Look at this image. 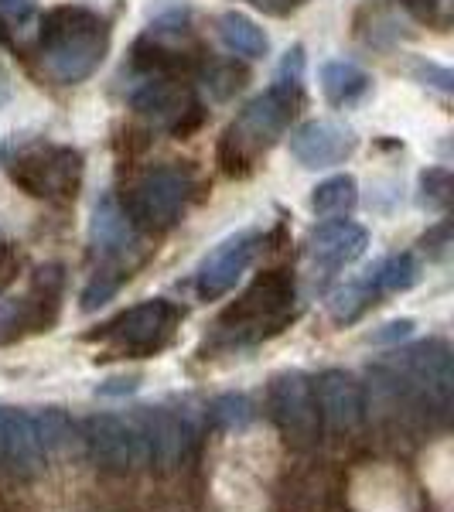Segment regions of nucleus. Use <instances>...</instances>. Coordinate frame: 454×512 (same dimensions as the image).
I'll list each match as a JSON object with an SVG mask.
<instances>
[{"instance_id":"aec40b11","label":"nucleus","mask_w":454,"mask_h":512,"mask_svg":"<svg viewBox=\"0 0 454 512\" xmlns=\"http://www.w3.org/2000/svg\"><path fill=\"white\" fill-rule=\"evenodd\" d=\"M219 28V38L229 52L243 55V59H263L270 52V38L263 35V28L257 21H250L246 14L239 11H226L222 18L216 21Z\"/></svg>"},{"instance_id":"5701e85b","label":"nucleus","mask_w":454,"mask_h":512,"mask_svg":"<svg viewBox=\"0 0 454 512\" xmlns=\"http://www.w3.org/2000/svg\"><path fill=\"white\" fill-rule=\"evenodd\" d=\"M359 202V185L352 175H335V178H325L321 185L315 188L311 195V209L325 219H335V216H345L352 212Z\"/></svg>"},{"instance_id":"9b49d317","label":"nucleus","mask_w":454,"mask_h":512,"mask_svg":"<svg viewBox=\"0 0 454 512\" xmlns=\"http://www.w3.org/2000/svg\"><path fill=\"white\" fill-rule=\"evenodd\" d=\"M257 250H260L257 233H236V236H229L226 243H219L195 270L198 297H202V301H216V297L233 291L239 284V277L250 270Z\"/></svg>"},{"instance_id":"412c9836","label":"nucleus","mask_w":454,"mask_h":512,"mask_svg":"<svg viewBox=\"0 0 454 512\" xmlns=\"http://www.w3.org/2000/svg\"><path fill=\"white\" fill-rule=\"evenodd\" d=\"M376 301H379V294H376L373 280H369V270H366L362 277L335 287L332 297H328V311H332V318L338 321V325H349V321H356L362 311Z\"/></svg>"},{"instance_id":"c85d7f7f","label":"nucleus","mask_w":454,"mask_h":512,"mask_svg":"<svg viewBox=\"0 0 454 512\" xmlns=\"http://www.w3.org/2000/svg\"><path fill=\"white\" fill-rule=\"evenodd\" d=\"M123 277H130V274H123V270H103V274H96L93 280H89L86 291H82V311L103 308V304L120 291Z\"/></svg>"},{"instance_id":"39448f33","label":"nucleus","mask_w":454,"mask_h":512,"mask_svg":"<svg viewBox=\"0 0 454 512\" xmlns=\"http://www.w3.org/2000/svg\"><path fill=\"white\" fill-rule=\"evenodd\" d=\"M86 161L69 144H28L7 158V175L24 195L45 202H72L82 185Z\"/></svg>"},{"instance_id":"7c9ffc66","label":"nucleus","mask_w":454,"mask_h":512,"mask_svg":"<svg viewBox=\"0 0 454 512\" xmlns=\"http://www.w3.org/2000/svg\"><path fill=\"white\" fill-rule=\"evenodd\" d=\"M246 4H253L257 11L270 14V18H287V14L301 11L308 0H246Z\"/></svg>"},{"instance_id":"c9c22d12","label":"nucleus","mask_w":454,"mask_h":512,"mask_svg":"<svg viewBox=\"0 0 454 512\" xmlns=\"http://www.w3.org/2000/svg\"><path fill=\"white\" fill-rule=\"evenodd\" d=\"M420 79H427L431 86L437 89H444V93H451V72L448 69H441V65H420Z\"/></svg>"},{"instance_id":"bb28decb","label":"nucleus","mask_w":454,"mask_h":512,"mask_svg":"<svg viewBox=\"0 0 454 512\" xmlns=\"http://www.w3.org/2000/svg\"><path fill=\"white\" fill-rule=\"evenodd\" d=\"M212 417L226 431H243V427L253 424V403L243 393H226L212 403Z\"/></svg>"},{"instance_id":"f8f14e48","label":"nucleus","mask_w":454,"mask_h":512,"mask_svg":"<svg viewBox=\"0 0 454 512\" xmlns=\"http://www.w3.org/2000/svg\"><path fill=\"white\" fill-rule=\"evenodd\" d=\"M359 137L338 120H308L291 134V154L301 168H335L356 154Z\"/></svg>"},{"instance_id":"cd10ccee","label":"nucleus","mask_w":454,"mask_h":512,"mask_svg":"<svg viewBox=\"0 0 454 512\" xmlns=\"http://www.w3.org/2000/svg\"><path fill=\"white\" fill-rule=\"evenodd\" d=\"M420 202L437 212L448 209V202H451V171L448 168H427L424 175H420Z\"/></svg>"},{"instance_id":"72a5a7b5","label":"nucleus","mask_w":454,"mask_h":512,"mask_svg":"<svg viewBox=\"0 0 454 512\" xmlns=\"http://www.w3.org/2000/svg\"><path fill=\"white\" fill-rule=\"evenodd\" d=\"M448 236H451V229H448V222H441V226H434L431 233L424 236V250L437 256L441 260L444 253H448Z\"/></svg>"},{"instance_id":"f3484780","label":"nucleus","mask_w":454,"mask_h":512,"mask_svg":"<svg viewBox=\"0 0 454 512\" xmlns=\"http://www.w3.org/2000/svg\"><path fill=\"white\" fill-rule=\"evenodd\" d=\"M315 400H318V414L328 420L338 431H349L362 420V390L359 383L342 369H328L325 376H318L315 383Z\"/></svg>"},{"instance_id":"2f4dec72","label":"nucleus","mask_w":454,"mask_h":512,"mask_svg":"<svg viewBox=\"0 0 454 512\" xmlns=\"http://www.w3.org/2000/svg\"><path fill=\"white\" fill-rule=\"evenodd\" d=\"M14 274H18V253H14L11 239L0 236V291L11 284Z\"/></svg>"},{"instance_id":"f257e3e1","label":"nucleus","mask_w":454,"mask_h":512,"mask_svg":"<svg viewBox=\"0 0 454 512\" xmlns=\"http://www.w3.org/2000/svg\"><path fill=\"white\" fill-rule=\"evenodd\" d=\"M110 52V24L89 7H52L38 21V65L59 86L86 82Z\"/></svg>"},{"instance_id":"20e7f679","label":"nucleus","mask_w":454,"mask_h":512,"mask_svg":"<svg viewBox=\"0 0 454 512\" xmlns=\"http://www.w3.org/2000/svg\"><path fill=\"white\" fill-rule=\"evenodd\" d=\"M181 328V308L168 297L140 301L134 308L120 311L106 325L86 335L89 345H96V359H151L171 349Z\"/></svg>"},{"instance_id":"473e14b6","label":"nucleus","mask_w":454,"mask_h":512,"mask_svg":"<svg viewBox=\"0 0 454 512\" xmlns=\"http://www.w3.org/2000/svg\"><path fill=\"white\" fill-rule=\"evenodd\" d=\"M400 4H403V11H410L417 21L434 24V21H437V14H441V4H444V0H400Z\"/></svg>"},{"instance_id":"b1692460","label":"nucleus","mask_w":454,"mask_h":512,"mask_svg":"<svg viewBox=\"0 0 454 512\" xmlns=\"http://www.w3.org/2000/svg\"><path fill=\"white\" fill-rule=\"evenodd\" d=\"M202 86L216 103H226V99H233L246 86V69L233 59H216L202 69Z\"/></svg>"},{"instance_id":"7ed1b4c3","label":"nucleus","mask_w":454,"mask_h":512,"mask_svg":"<svg viewBox=\"0 0 454 512\" xmlns=\"http://www.w3.org/2000/svg\"><path fill=\"white\" fill-rule=\"evenodd\" d=\"M297 287L287 270H267L236 297L216 321L212 345L216 349H246L260 345L263 338H274L294 321Z\"/></svg>"},{"instance_id":"4be33fe9","label":"nucleus","mask_w":454,"mask_h":512,"mask_svg":"<svg viewBox=\"0 0 454 512\" xmlns=\"http://www.w3.org/2000/svg\"><path fill=\"white\" fill-rule=\"evenodd\" d=\"M369 280H373L376 294L386 297V294H403L420 280V267L410 253H396V256H386L379 260L373 270H369Z\"/></svg>"},{"instance_id":"f03ea898","label":"nucleus","mask_w":454,"mask_h":512,"mask_svg":"<svg viewBox=\"0 0 454 512\" xmlns=\"http://www.w3.org/2000/svg\"><path fill=\"white\" fill-rule=\"evenodd\" d=\"M301 99H304V86H291V82H277V79L267 93L253 96L239 110V117L222 130L216 144L219 168L229 178H250L263 154L291 127Z\"/></svg>"},{"instance_id":"393cba45","label":"nucleus","mask_w":454,"mask_h":512,"mask_svg":"<svg viewBox=\"0 0 454 512\" xmlns=\"http://www.w3.org/2000/svg\"><path fill=\"white\" fill-rule=\"evenodd\" d=\"M31 417H35L38 444H41V451H45V454L59 451V448H65V444L72 441V424H69V417H65L62 410L45 407V410H35Z\"/></svg>"},{"instance_id":"dca6fc26","label":"nucleus","mask_w":454,"mask_h":512,"mask_svg":"<svg viewBox=\"0 0 454 512\" xmlns=\"http://www.w3.org/2000/svg\"><path fill=\"white\" fill-rule=\"evenodd\" d=\"M134 420L140 424V431H144L147 444H151V461H161V465L178 461L195 437L192 417L168 407H140Z\"/></svg>"},{"instance_id":"a878e982","label":"nucleus","mask_w":454,"mask_h":512,"mask_svg":"<svg viewBox=\"0 0 454 512\" xmlns=\"http://www.w3.org/2000/svg\"><path fill=\"white\" fill-rule=\"evenodd\" d=\"M35 21V0H0V41L14 45Z\"/></svg>"},{"instance_id":"423d86ee","label":"nucleus","mask_w":454,"mask_h":512,"mask_svg":"<svg viewBox=\"0 0 454 512\" xmlns=\"http://www.w3.org/2000/svg\"><path fill=\"white\" fill-rule=\"evenodd\" d=\"M195 175L181 164H161V168L144 171L123 195V212L130 216L137 229H171L181 219L185 205L192 202Z\"/></svg>"},{"instance_id":"0eeeda50","label":"nucleus","mask_w":454,"mask_h":512,"mask_svg":"<svg viewBox=\"0 0 454 512\" xmlns=\"http://www.w3.org/2000/svg\"><path fill=\"white\" fill-rule=\"evenodd\" d=\"M62 294L65 274L59 263L38 267L18 297L0 301V345H14L31 335L52 332L62 315Z\"/></svg>"},{"instance_id":"2eb2a0df","label":"nucleus","mask_w":454,"mask_h":512,"mask_svg":"<svg viewBox=\"0 0 454 512\" xmlns=\"http://www.w3.org/2000/svg\"><path fill=\"white\" fill-rule=\"evenodd\" d=\"M369 246V236L359 222L349 219H332L321 222L315 233L308 236V260L315 263V270H342L349 263H356Z\"/></svg>"},{"instance_id":"1a4fd4ad","label":"nucleus","mask_w":454,"mask_h":512,"mask_svg":"<svg viewBox=\"0 0 454 512\" xmlns=\"http://www.w3.org/2000/svg\"><path fill=\"white\" fill-rule=\"evenodd\" d=\"M82 441H86V448L93 451L96 461L113 468H140L151 461V444H147L134 417H89L82 424Z\"/></svg>"},{"instance_id":"ddd939ff","label":"nucleus","mask_w":454,"mask_h":512,"mask_svg":"<svg viewBox=\"0 0 454 512\" xmlns=\"http://www.w3.org/2000/svg\"><path fill=\"white\" fill-rule=\"evenodd\" d=\"M270 410L277 424L284 427L294 441H315L318 437V400L315 383L304 373H284L270 383Z\"/></svg>"},{"instance_id":"6ab92c4d","label":"nucleus","mask_w":454,"mask_h":512,"mask_svg":"<svg viewBox=\"0 0 454 512\" xmlns=\"http://www.w3.org/2000/svg\"><path fill=\"white\" fill-rule=\"evenodd\" d=\"M321 93L332 106H356L369 93V76L356 62L335 59L321 69Z\"/></svg>"},{"instance_id":"4468645a","label":"nucleus","mask_w":454,"mask_h":512,"mask_svg":"<svg viewBox=\"0 0 454 512\" xmlns=\"http://www.w3.org/2000/svg\"><path fill=\"white\" fill-rule=\"evenodd\" d=\"M89 239H93V250L106 263H117L120 270L140 250L137 226L130 222V216L123 212V205L113 195H103L96 202L93 219H89Z\"/></svg>"},{"instance_id":"a211bd4d","label":"nucleus","mask_w":454,"mask_h":512,"mask_svg":"<svg viewBox=\"0 0 454 512\" xmlns=\"http://www.w3.org/2000/svg\"><path fill=\"white\" fill-rule=\"evenodd\" d=\"M352 506L359 512H410V495L393 468L369 465L352 482Z\"/></svg>"},{"instance_id":"6e6552de","label":"nucleus","mask_w":454,"mask_h":512,"mask_svg":"<svg viewBox=\"0 0 454 512\" xmlns=\"http://www.w3.org/2000/svg\"><path fill=\"white\" fill-rule=\"evenodd\" d=\"M130 106L147 123L175 137H192L205 123V106L181 76H144V82L130 93Z\"/></svg>"},{"instance_id":"f704fd0d","label":"nucleus","mask_w":454,"mask_h":512,"mask_svg":"<svg viewBox=\"0 0 454 512\" xmlns=\"http://www.w3.org/2000/svg\"><path fill=\"white\" fill-rule=\"evenodd\" d=\"M410 332H414V321L403 318V321H390V325H383V332L369 335L373 342H396V338H407Z\"/></svg>"},{"instance_id":"9d476101","label":"nucleus","mask_w":454,"mask_h":512,"mask_svg":"<svg viewBox=\"0 0 454 512\" xmlns=\"http://www.w3.org/2000/svg\"><path fill=\"white\" fill-rule=\"evenodd\" d=\"M396 379L407 390H417L424 400L444 403L451 400L454 390V373H451V349L444 342H420L414 349H403L396 355Z\"/></svg>"},{"instance_id":"c756f323","label":"nucleus","mask_w":454,"mask_h":512,"mask_svg":"<svg viewBox=\"0 0 454 512\" xmlns=\"http://www.w3.org/2000/svg\"><path fill=\"white\" fill-rule=\"evenodd\" d=\"M451 465H448V444H441V461H434V465H427V478H431L434 485V495L441 502H448V489H451Z\"/></svg>"}]
</instances>
